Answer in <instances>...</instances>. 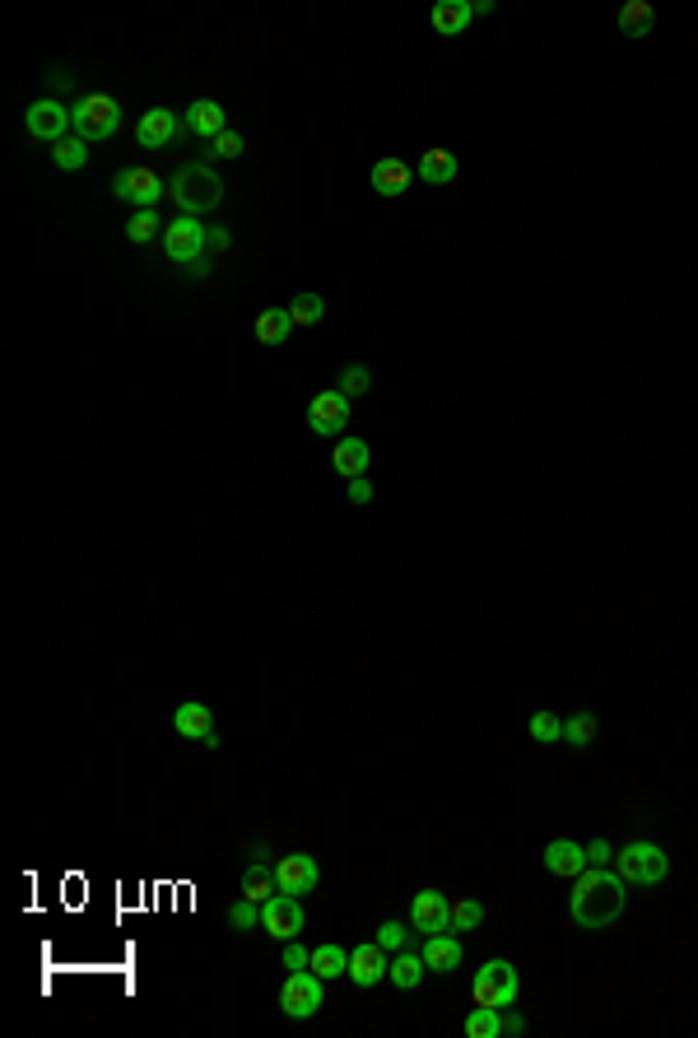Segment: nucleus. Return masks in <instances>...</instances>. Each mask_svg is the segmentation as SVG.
Segmentation results:
<instances>
[{"mask_svg": "<svg viewBox=\"0 0 698 1038\" xmlns=\"http://www.w3.org/2000/svg\"><path fill=\"white\" fill-rule=\"evenodd\" d=\"M624 904H629V894H624V880H619L615 871L587 866L582 876H573V894H568V917H573V927H582V931L615 927L619 917H624Z\"/></svg>", "mask_w": 698, "mask_h": 1038, "instance_id": "nucleus-1", "label": "nucleus"}, {"mask_svg": "<svg viewBox=\"0 0 698 1038\" xmlns=\"http://www.w3.org/2000/svg\"><path fill=\"white\" fill-rule=\"evenodd\" d=\"M168 201L182 210V215H205L224 201V177L210 168V163H182L173 177H168Z\"/></svg>", "mask_w": 698, "mask_h": 1038, "instance_id": "nucleus-2", "label": "nucleus"}, {"mask_svg": "<svg viewBox=\"0 0 698 1038\" xmlns=\"http://www.w3.org/2000/svg\"><path fill=\"white\" fill-rule=\"evenodd\" d=\"M615 876L624 880V885H661V880L671 876V857H666L657 843L638 838V843H624V848L615 852Z\"/></svg>", "mask_w": 698, "mask_h": 1038, "instance_id": "nucleus-3", "label": "nucleus"}, {"mask_svg": "<svg viewBox=\"0 0 698 1038\" xmlns=\"http://www.w3.org/2000/svg\"><path fill=\"white\" fill-rule=\"evenodd\" d=\"M121 126V103L112 94H84L75 108H70V131L80 140H108Z\"/></svg>", "mask_w": 698, "mask_h": 1038, "instance_id": "nucleus-4", "label": "nucleus"}, {"mask_svg": "<svg viewBox=\"0 0 698 1038\" xmlns=\"http://www.w3.org/2000/svg\"><path fill=\"white\" fill-rule=\"evenodd\" d=\"M517 992H522V978H517V969H512L508 959H489L480 969V978H475V987H470V1001L475 1006H494V1011H508L512 1001H517Z\"/></svg>", "mask_w": 698, "mask_h": 1038, "instance_id": "nucleus-5", "label": "nucleus"}, {"mask_svg": "<svg viewBox=\"0 0 698 1038\" xmlns=\"http://www.w3.org/2000/svg\"><path fill=\"white\" fill-rule=\"evenodd\" d=\"M322 978L312 969H298V973H289L284 978V987H280V1011L289 1015V1020H312V1015L322 1011Z\"/></svg>", "mask_w": 698, "mask_h": 1038, "instance_id": "nucleus-6", "label": "nucleus"}, {"mask_svg": "<svg viewBox=\"0 0 698 1038\" xmlns=\"http://www.w3.org/2000/svg\"><path fill=\"white\" fill-rule=\"evenodd\" d=\"M205 243H210V233H205V224L196 215H177L168 229H163V252H168V261H177V266H191V261L205 252Z\"/></svg>", "mask_w": 698, "mask_h": 1038, "instance_id": "nucleus-7", "label": "nucleus"}, {"mask_svg": "<svg viewBox=\"0 0 698 1038\" xmlns=\"http://www.w3.org/2000/svg\"><path fill=\"white\" fill-rule=\"evenodd\" d=\"M349 396L345 391H317L308 401V429L317 433V438H336V433H345V424H349Z\"/></svg>", "mask_w": 698, "mask_h": 1038, "instance_id": "nucleus-8", "label": "nucleus"}, {"mask_svg": "<svg viewBox=\"0 0 698 1038\" xmlns=\"http://www.w3.org/2000/svg\"><path fill=\"white\" fill-rule=\"evenodd\" d=\"M112 191H117L121 201H131L135 210H154V201L168 196V182L159 173H149V168H121L112 177Z\"/></svg>", "mask_w": 698, "mask_h": 1038, "instance_id": "nucleus-9", "label": "nucleus"}, {"mask_svg": "<svg viewBox=\"0 0 698 1038\" xmlns=\"http://www.w3.org/2000/svg\"><path fill=\"white\" fill-rule=\"evenodd\" d=\"M261 927H266V936H275V941H294L298 931H303V904H298L294 894H270L266 904H261Z\"/></svg>", "mask_w": 698, "mask_h": 1038, "instance_id": "nucleus-10", "label": "nucleus"}, {"mask_svg": "<svg viewBox=\"0 0 698 1038\" xmlns=\"http://www.w3.org/2000/svg\"><path fill=\"white\" fill-rule=\"evenodd\" d=\"M410 927L419 936H443V931H452V899L438 890H419L410 899Z\"/></svg>", "mask_w": 698, "mask_h": 1038, "instance_id": "nucleus-11", "label": "nucleus"}, {"mask_svg": "<svg viewBox=\"0 0 698 1038\" xmlns=\"http://www.w3.org/2000/svg\"><path fill=\"white\" fill-rule=\"evenodd\" d=\"M275 880H280L284 894H312L317 885H322V866H317V857H308V852H289V857H280L275 862Z\"/></svg>", "mask_w": 698, "mask_h": 1038, "instance_id": "nucleus-12", "label": "nucleus"}, {"mask_svg": "<svg viewBox=\"0 0 698 1038\" xmlns=\"http://www.w3.org/2000/svg\"><path fill=\"white\" fill-rule=\"evenodd\" d=\"M182 131H187V122H177L173 108H149V112H140L135 145H140V149H168Z\"/></svg>", "mask_w": 698, "mask_h": 1038, "instance_id": "nucleus-13", "label": "nucleus"}, {"mask_svg": "<svg viewBox=\"0 0 698 1038\" xmlns=\"http://www.w3.org/2000/svg\"><path fill=\"white\" fill-rule=\"evenodd\" d=\"M24 126H28V135H38V140H52L56 145L70 126V108L61 103V98H38V103H28Z\"/></svg>", "mask_w": 698, "mask_h": 1038, "instance_id": "nucleus-14", "label": "nucleus"}, {"mask_svg": "<svg viewBox=\"0 0 698 1038\" xmlns=\"http://www.w3.org/2000/svg\"><path fill=\"white\" fill-rule=\"evenodd\" d=\"M173 727H177V736H187V741H196V745H210V750L219 745V731H215V722H210V708L196 703V699L177 708Z\"/></svg>", "mask_w": 698, "mask_h": 1038, "instance_id": "nucleus-15", "label": "nucleus"}, {"mask_svg": "<svg viewBox=\"0 0 698 1038\" xmlns=\"http://www.w3.org/2000/svg\"><path fill=\"white\" fill-rule=\"evenodd\" d=\"M387 973H391V959H387V950H382L377 941L359 945V950L349 955V978H354V987H377Z\"/></svg>", "mask_w": 698, "mask_h": 1038, "instance_id": "nucleus-16", "label": "nucleus"}, {"mask_svg": "<svg viewBox=\"0 0 698 1038\" xmlns=\"http://www.w3.org/2000/svg\"><path fill=\"white\" fill-rule=\"evenodd\" d=\"M368 461H373V447L363 443V438H340V443L331 447V471H336L340 480H363V475H368Z\"/></svg>", "mask_w": 698, "mask_h": 1038, "instance_id": "nucleus-17", "label": "nucleus"}, {"mask_svg": "<svg viewBox=\"0 0 698 1038\" xmlns=\"http://www.w3.org/2000/svg\"><path fill=\"white\" fill-rule=\"evenodd\" d=\"M424 964H429V973H457L461 959H466V950H461V941L452 936V931H443V936H424Z\"/></svg>", "mask_w": 698, "mask_h": 1038, "instance_id": "nucleus-18", "label": "nucleus"}, {"mask_svg": "<svg viewBox=\"0 0 698 1038\" xmlns=\"http://www.w3.org/2000/svg\"><path fill=\"white\" fill-rule=\"evenodd\" d=\"M545 871L550 876H582L587 871V848L582 843H573V838H554L550 848H545Z\"/></svg>", "mask_w": 698, "mask_h": 1038, "instance_id": "nucleus-19", "label": "nucleus"}, {"mask_svg": "<svg viewBox=\"0 0 698 1038\" xmlns=\"http://www.w3.org/2000/svg\"><path fill=\"white\" fill-rule=\"evenodd\" d=\"M182 122H187V131H191V135H201V140H210V145H215L219 135L229 131V126H224V108H219L215 98H196V103L187 108V117H182Z\"/></svg>", "mask_w": 698, "mask_h": 1038, "instance_id": "nucleus-20", "label": "nucleus"}, {"mask_svg": "<svg viewBox=\"0 0 698 1038\" xmlns=\"http://www.w3.org/2000/svg\"><path fill=\"white\" fill-rule=\"evenodd\" d=\"M410 163H401V159H377L373 163V173H368V182H373V191L377 196H387V201H396V196H405L410 191Z\"/></svg>", "mask_w": 698, "mask_h": 1038, "instance_id": "nucleus-21", "label": "nucleus"}, {"mask_svg": "<svg viewBox=\"0 0 698 1038\" xmlns=\"http://www.w3.org/2000/svg\"><path fill=\"white\" fill-rule=\"evenodd\" d=\"M470 19H475V10H470V0H443V5H433L429 24L438 28V33H447V38H457V33H466Z\"/></svg>", "mask_w": 698, "mask_h": 1038, "instance_id": "nucleus-22", "label": "nucleus"}, {"mask_svg": "<svg viewBox=\"0 0 698 1038\" xmlns=\"http://www.w3.org/2000/svg\"><path fill=\"white\" fill-rule=\"evenodd\" d=\"M457 154L452 149H424V159H419V177L429 182V187H447L452 177H457Z\"/></svg>", "mask_w": 698, "mask_h": 1038, "instance_id": "nucleus-23", "label": "nucleus"}, {"mask_svg": "<svg viewBox=\"0 0 698 1038\" xmlns=\"http://www.w3.org/2000/svg\"><path fill=\"white\" fill-rule=\"evenodd\" d=\"M424 973H429V964H424V955H415V950H396V959H391V983L401 987V992H415L419 983H424Z\"/></svg>", "mask_w": 698, "mask_h": 1038, "instance_id": "nucleus-24", "label": "nucleus"}, {"mask_svg": "<svg viewBox=\"0 0 698 1038\" xmlns=\"http://www.w3.org/2000/svg\"><path fill=\"white\" fill-rule=\"evenodd\" d=\"M308 969L317 973L322 983H331V978H349V950H340V945H317Z\"/></svg>", "mask_w": 698, "mask_h": 1038, "instance_id": "nucleus-25", "label": "nucleus"}, {"mask_svg": "<svg viewBox=\"0 0 698 1038\" xmlns=\"http://www.w3.org/2000/svg\"><path fill=\"white\" fill-rule=\"evenodd\" d=\"M242 894H247V899H256V904H266L270 894H280L275 866H266V862H252V866H247V871H242Z\"/></svg>", "mask_w": 698, "mask_h": 1038, "instance_id": "nucleus-26", "label": "nucleus"}, {"mask_svg": "<svg viewBox=\"0 0 698 1038\" xmlns=\"http://www.w3.org/2000/svg\"><path fill=\"white\" fill-rule=\"evenodd\" d=\"M289 331H294V317H289V308H266L261 317H256V340H261V345H284V340H289Z\"/></svg>", "mask_w": 698, "mask_h": 1038, "instance_id": "nucleus-27", "label": "nucleus"}, {"mask_svg": "<svg viewBox=\"0 0 698 1038\" xmlns=\"http://www.w3.org/2000/svg\"><path fill=\"white\" fill-rule=\"evenodd\" d=\"M52 163L56 168H66V173H80L84 163H89V140H80V135H61L52 145Z\"/></svg>", "mask_w": 698, "mask_h": 1038, "instance_id": "nucleus-28", "label": "nucleus"}, {"mask_svg": "<svg viewBox=\"0 0 698 1038\" xmlns=\"http://www.w3.org/2000/svg\"><path fill=\"white\" fill-rule=\"evenodd\" d=\"M652 19H657V10H652L647 0H629V5L615 14V24L624 28V38H638V33H647V28H652Z\"/></svg>", "mask_w": 698, "mask_h": 1038, "instance_id": "nucleus-29", "label": "nucleus"}, {"mask_svg": "<svg viewBox=\"0 0 698 1038\" xmlns=\"http://www.w3.org/2000/svg\"><path fill=\"white\" fill-rule=\"evenodd\" d=\"M461 1029H466L470 1038H503V1011H494V1006H475Z\"/></svg>", "mask_w": 698, "mask_h": 1038, "instance_id": "nucleus-30", "label": "nucleus"}, {"mask_svg": "<svg viewBox=\"0 0 698 1038\" xmlns=\"http://www.w3.org/2000/svg\"><path fill=\"white\" fill-rule=\"evenodd\" d=\"M289 317H294V326H317L326 317V298L322 294H298L294 303H289Z\"/></svg>", "mask_w": 698, "mask_h": 1038, "instance_id": "nucleus-31", "label": "nucleus"}, {"mask_svg": "<svg viewBox=\"0 0 698 1038\" xmlns=\"http://www.w3.org/2000/svg\"><path fill=\"white\" fill-rule=\"evenodd\" d=\"M163 229H168V224H163L154 210H135L131 224H126V238H131V243H149V238H163Z\"/></svg>", "mask_w": 698, "mask_h": 1038, "instance_id": "nucleus-32", "label": "nucleus"}, {"mask_svg": "<svg viewBox=\"0 0 698 1038\" xmlns=\"http://www.w3.org/2000/svg\"><path fill=\"white\" fill-rule=\"evenodd\" d=\"M564 741L578 745V750H587V745L596 741V717H591V713H573L564 722Z\"/></svg>", "mask_w": 698, "mask_h": 1038, "instance_id": "nucleus-33", "label": "nucleus"}, {"mask_svg": "<svg viewBox=\"0 0 698 1038\" xmlns=\"http://www.w3.org/2000/svg\"><path fill=\"white\" fill-rule=\"evenodd\" d=\"M410 941H415V927H401V922H382V927H377V945H382L387 955L410 950Z\"/></svg>", "mask_w": 698, "mask_h": 1038, "instance_id": "nucleus-34", "label": "nucleus"}, {"mask_svg": "<svg viewBox=\"0 0 698 1038\" xmlns=\"http://www.w3.org/2000/svg\"><path fill=\"white\" fill-rule=\"evenodd\" d=\"M484 922V904L475 899H452V931H475Z\"/></svg>", "mask_w": 698, "mask_h": 1038, "instance_id": "nucleus-35", "label": "nucleus"}, {"mask_svg": "<svg viewBox=\"0 0 698 1038\" xmlns=\"http://www.w3.org/2000/svg\"><path fill=\"white\" fill-rule=\"evenodd\" d=\"M229 927H233V931H252V927H261V904L242 894L238 904L229 908Z\"/></svg>", "mask_w": 698, "mask_h": 1038, "instance_id": "nucleus-36", "label": "nucleus"}, {"mask_svg": "<svg viewBox=\"0 0 698 1038\" xmlns=\"http://www.w3.org/2000/svg\"><path fill=\"white\" fill-rule=\"evenodd\" d=\"M531 741H540V745L564 741V722H559L554 713H536L531 717Z\"/></svg>", "mask_w": 698, "mask_h": 1038, "instance_id": "nucleus-37", "label": "nucleus"}, {"mask_svg": "<svg viewBox=\"0 0 698 1038\" xmlns=\"http://www.w3.org/2000/svg\"><path fill=\"white\" fill-rule=\"evenodd\" d=\"M373 387V373H368V368L363 364H349V368H340V391H345L349 401H354V396H363V391Z\"/></svg>", "mask_w": 698, "mask_h": 1038, "instance_id": "nucleus-38", "label": "nucleus"}, {"mask_svg": "<svg viewBox=\"0 0 698 1038\" xmlns=\"http://www.w3.org/2000/svg\"><path fill=\"white\" fill-rule=\"evenodd\" d=\"M308 964H312V950H308V945H298V936H294V941H284V969L298 973V969H308Z\"/></svg>", "mask_w": 698, "mask_h": 1038, "instance_id": "nucleus-39", "label": "nucleus"}, {"mask_svg": "<svg viewBox=\"0 0 698 1038\" xmlns=\"http://www.w3.org/2000/svg\"><path fill=\"white\" fill-rule=\"evenodd\" d=\"M615 862V848H610V838H596L587 848V866H610Z\"/></svg>", "mask_w": 698, "mask_h": 1038, "instance_id": "nucleus-40", "label": "nucleus"}, {"mask_svg": "<svg viewBox=\"0 0 698 1038\" xmlns=\"http://www.w3.org/2000/svg\"><path fill=\"white\" fill-rule=\"evenodd\" d=\"M215 154H219V159H238V154H242V135H238V131H224V135L215 140Z\"/></svg>", "mask_w": 698, "mask_h": 1038, "instance_id": "nucleus-41", "label": "nucleus"}, {"mask_svg": "<svg viewBox=\"0 0 698 1038\" xmlns=\"http://www.w3.org/2000/svg\"><path fill=\"white\" fill-rule=\"evenodd\" d=\"M47 84H52L56 94H61V89H66V94H70V84H75V75H70L66 66H56V70H47Z\"/></svg>", "mask_w": 698, "mask_h": 1038, "instance_id": "nucleus-42", "label": "nucleus"}, {"mask_svg": "<svg viewBox=\"0 0 698 1038\" xmlns=\"http://www.w3.org/2000/svg\"><path fill=\"white\" fill-rule=\"evenodd\" d=\"M349 503H373V485L368 480H349Z\"/></svg>", "mask_w": 698, "mask_h": 1038, "instance_id": "nucleus-43", "label": "nucleus"}, {"mask_svg": "<svg viewBox=\"0 0 698 1038\" xmlns=\"http://www.w3.org/2000/svg\"><path fill=\"white\" fill-rule=\"evenodd\" d=\"M503 1034H526V1020L522 1015H503Z\"/></svg>", "mask_w": 698, "mask_h": 1038, "instance_id": "nucleus-44", "label": "nucleus"}, {"mask_svg": "<svg viewBox=\"0 0 698 1038\" xmlns=\"http://www.w3.org/2000/svg\"><path fill=\"white\" fill-rule=\"evenodd\" d=\"M210 243H215L219 252H229V247H233V238H229V233H224V229H215V233H210Z\"/></svg>", "mask_w": 698, "mask_h": 1038, "instance_id": "nucleus-45", "label": "nucleus"}]
</instances>
